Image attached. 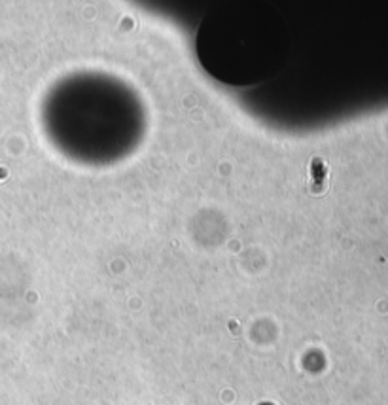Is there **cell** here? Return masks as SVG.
<instances>
[{"mask_svg": "<svg viewBox=\"0 0 388 405\" xmlns=\"http://www.w3.org/2000/svg\"><path fill=\"white\" fill-rule=\"evenodd\" d=\"M328 186V167L320 157H315L311 161V191L322 193Z\"/></svg>", "mask_w": 388, "mask_h": 405, "instance_id": "obj_1", "label": "cell"}]
</instances>
